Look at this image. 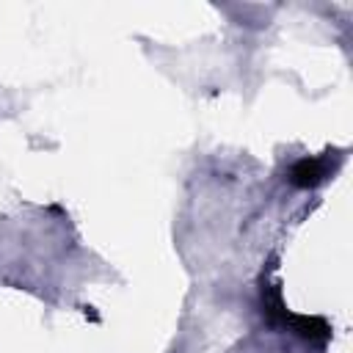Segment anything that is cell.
<instances>
[{
    "label": "cell",
    "instance_id": "7a4b0ae2",
    "mask_svg": "<svg viewBox=\"0 0 353 353\" xmlns=\"http://www.w3.org/2000/svg\"><path fill=\"white\" fill-rule=\"evenodd\" d=\"M331 171H334V165H331L328 157H309V160H301V163L292 165L290 179H292V185H298V188H314V185L323 182Z\"/></svg>",
    "mask_w": 353,
    "mask_h": 353
},
{
    "label": "cell",
    "instance_id": "6da1fadb",
    "mask_svg": "<svg viewBox=\"0 0 353 353\" xmlns=\"http://www.w3.org/2000/svg\"><path fill=\"white\" fill-rule=\"evenodd\" d=\"M262 309H265V317L273 323V325H281V328H290L295 334H301L303 339H312V342H325L331 328L325 320L320 317H301V314H290L281 303V295L279 290H270V292H262Z\"/></svg>",
    "mask_w": 353,
    "mask_h": 353
}]
</instances>
